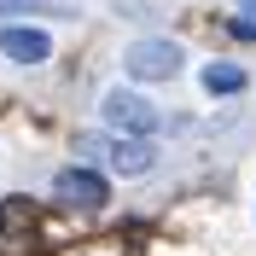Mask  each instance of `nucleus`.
Masks as SVG:
<instances>
[{"mask_svg":"<svg viewBox=\"0 0 256 256\" xmlns=\"http://www.w3.org/2000/svg\"><path fill=\"white\" fill-rule=\"evenodd\" d=\"M105 122H111V128H122L128 140H146V134L158 128V105H146L140 94L116 88V94H105Z\"/></svg>","mask_w":256,"mask_h":256,"instance_id":"f257e3e1","label":"nucleus"},{"mask_svg":"<svg viewBox=\"0 0 256 256\" xmlns=\"http://www.w3.org/2000/svg\"><path fill=\"white\" fill-rule=\"evenodd\" d=\"M35 222H41V204L35 198H6L0 204V239H30Z\"/></svg>","mask_w":256,"mask_h":256,"instance_id":"39448f33","label":"nucleus"},{"mask_svg":"<svg viewBox=\"0 0 256 256\" xmlns=\"http://www.w3.org/2000/svg\"><path fill=\"white\" fill-rule=\"evenodd\" d=\"M180 70V47L175 41H134L128 47V76L134 82H169Z\"/></svg>","mask_w":256,"mask_h":256,"instance_id":"f03ea898","label":"nucleus"},{"mask_svg":"<svg viewBox=\"0 0 256 256\" xmlns=\"http://www.w3.org/2000/svg\"><path fill=\"white\" fill-rule=\"evenodd\" d=\"M244 82H250V76H244L239 64H210V70H204L210 94H244Z\"/></svg>","mask_w":256,"mask_h":256,"instance_id":"0eeeda50","label":"nucleus"},{"mask_svg":"<svg viewBox=\"0 0 256 256\" xmlns=\"http://www.w3.org/2000/svg\"><path fill=\"white\" fill-rule=\"evenodd\" d=\"M0 47H6V58H18V64H41V58H52V41H47L41 30H24V24L0 30Z\"/></svg>","mask_w":256,"mask_h":256,"instance_id":"20e7f679","label":"nucleus"},{"mask_svg":"<svg viewBox=\"0 0 256 256\" xmlns=\"http://www.w3.org/2000/svg\"><path fill=\"white\" fill-rule=\"evenodd\" d=\"M105 152H111V169H116V175H146V169L158 163L152 140H111Z\"/></svg>","mask_w":256,"mask_h":256,"instance_id":"423d86ee","label":"nucleus"},{"mask_svg":"<svg viewBox=\"0 0 256 256\" xmlns=\"http://www.w3.org/2000/svg\"><path fill=\"white\" fill-rule=\"evenodd\" d=\"M52 192H58L70 210H105V198H111V186H105L94 169H58Z\"/></svg>","mask_w":256,"mask_h":256,"instance_id":"7ed1b4c3","label":"nucleus"},{"mask_svg":"<svg viewBox=\"0 0 256 256\" xmlns=\"http://www.w3.org/2000/svg\"><path fill=\"white\" fill-rule=\"evenodd\" d=\"M239 12L244 18H233V35L239 41H256V0H239Z\"/></svg>","mask_w":256,"mask_h":256,"instance_id":"6e6552de","label":"nucleus"}]
</instances>
